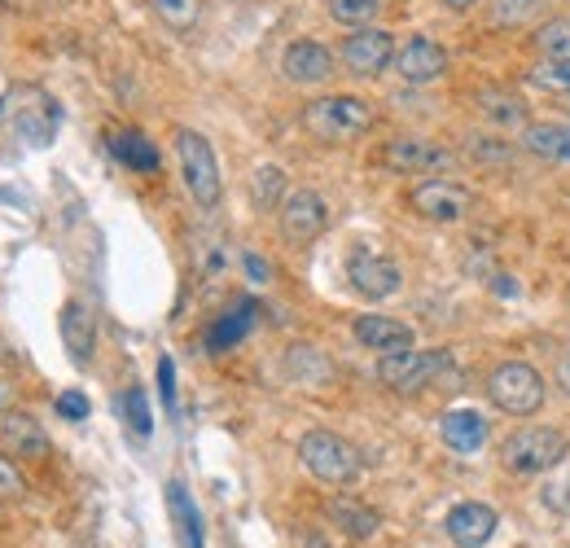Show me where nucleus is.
<instances>
[{
    "instance_id": "obj_27",
    "label": "nucleus",
    "mask_w": 570,
    "mask_h": 548,
    "mask_svg": "<svg viewBox=\"0 0 570 548\" xmlns=\"http://www.w3.org/2000/svg\"><path fill=\"white\" fill-rule=\"evenodd\" d=\"M119 413H123V421L132 426V434H136V439H150V430H154V413H150V400H145V391H141V386H128V391H123Z\"/></svg>"
},
{
    "instance_id": "obj_1",
    "label": "nucleus",
    "mask_w": 570,
    "mask_h": 548,
    "mask_svg": "<svg viewBox=\"0 0 570 548\" xmlns=\"http://www.w3.org/2000/svg\"><path fill=\"white\" fill-rule=\"evenodd\" d=\"M373 123H378L373 102L352 97V93L317 97V102L304 106V128H308L317 141H325V145H347V141L365 136Z\"/></svg>"
},
{
    "instance_id": "obj_15",
    "label": "nucleus",
    "mask_w": 570,
    "mask_h": 548,
    "mask_svg": "<svg viewBox=\"0 0 570 548\" xmlns=\"http://www.w3.org/2000/svg\"><path fill=\"white\" fill-rule=\"evenodd\" d=\"M352 334H356V343L365 347V352H378V356H395V352H408L413 347V325H404V321H395V317H356L352 321Z\"/></svg>"
},
{
    "instance_id": "obj_28",
    "label": "nucleus",
    "mask_w": 570,
    "mask_h": 548,
    "mask_svg": "<svg viewBox=\"0 0 570 548\" xmlns=\"http://www.w3.org/2000/svg\"><path fill=\"white\" fill-rule=\"evenodd\" d=\"M535 49H539L544 58H561V62H570V19H553V23H544V27L535 32Z\"/></svg>"
},
{
    "instance_id": "obj_12",
    "label": "nucleus",
    "mask_w": 570,
    "mask_h": 548,
    "mask_svg": "<svg viewBox=\"0 0 570 548\" xmlns=\"http://www.w3.org/2000/svg\"><path fill=\"white\" fill-rule=\"evenodd\" d=\"M496 526H500V513L491 504H483V500H461L443 517V531H448V539L456 548H483V544H491Z\"/></svg>"
},
{
    "instance_id": "obj_16",
    "label": "nucleus",
    "mask_w": 570,
    "mask_h": 548,
    "mask_svg": "<svg viewBox=\"0 0 570 548\" xmlns=\"http://www.w3.org/2000/svg\"><path fill=\"white\" fill-rule=\"evenodd\" d=\"M281 71L290 84H325L334 75V53L317 40H295L281 53Z\"/></svg>"
},
{
    "instance_id": "obj_41",
    "label": "nucleus",
    "mask_w": 570,
    "mask_h": 548,
    "mask_svg": "<svg viewBox=\"0 0 570 548\" xmlns=\"http://www.w3.org/2000/svg\"><path fill=\"white\" fill-rule=\"evenodd\" d=\"M0 106H5V102H0Z\"/></svg>"
},
{
    "instance_id": "obj_23",
    "label": "nucleus",
    "mask_w": 570,
    "mask_h": 548,
    "mask_svg": "<svg viewBox=\"0 0 570 548\" xmlns=\"http://www.w3.org/2000/svg\"><path fill=\"white\" fill-rule=\"evenodd\" d=\"M167 509H171V522L180 531V544L185 548H206V531H202V513L193 504V496L185 491V483H167Z\"/></svg>"
},
{
    "instance_id": "obj_5",
    "label": "nucleus",
    "mask_w": 570,
    "mask_h": 548,
    "mask_svg": "<svg viewBox=\"0 0 570 548\" xmlns=\"http://www.w3.org/2000/svg\"><path fill=\"white\" fill-rule=\"evenodd\" d=\"M176 154H180V176H185L189 198L202 211H215L219 198H224V180H219V163H215L211 141L202 132H193V128H180L176 132Z\"/></svg>"
},
{
    "instance_id": "obj_32",
    "label": "nucleus",
    "mask_w": 570,
    "mask_h": 548,
    "mask_svg": "<svg viewBox=\"0 0 570 548\" xmlns=\"http://www.w3.org/2000/svg\"><path fill=\"white\" fill-rule=\"evenodd\" d=\"M0 496H14V500L27 496V478H23V469L14 465L10 452H0Z\"/></svg>"
},
{
    "instance_id": "obj_18",
    "label": "nucleus",
    "mask_w": 570,
    "mask_h": 548,
    "mask_svg": "<svg viewBox=\"0 0 570 548\" xmlns=\"http://www.w3.org/2000/svg\"><path fill=\"white\" fill-rule=\"evenodd\" d=\"M439 434H443V443L452 452L470 456V452H478L487 443V417L474 413V408H452V413L439 417Z\"/></svg>"
},
{
    "instance_id": "obj_13",
    "label": "nucleus",
    "mask_w": 570,
    "mask_h": 548,
    "mask_svg": "<svg viewBox=\"0 0 570 548\" xmlns=\"http://www.w3.org/2000/svg\"><path fill=\"white\" fill-rule=\"evenodd\" d=\"M395 75L404 80V84H435V80H443L448 75V53H443V45H435L430 36H413L404 49H395Z\"/></svg>"
},
{
    "instance_id": "obj_8",
    "label": "nucleus",
    "mask_w": 570,
    "mask_h": 548,
    "mask_svg": "<svg viewBox=\"0 0 570 548\" xmlns=\"http://www.w3.org/2000/svg\"><path fill=\"white\" fill-rule=\"evenodd\" d=\"M382 167H391L400 176H435V171L456 167V154L430 136H395L382 150Z\"/></svg>"
},
{
    "instance_id": "obj_39",
    "label": "nucleus",
    "mask_w": 570,
    "mask_h": 548,
    "mask_svg": "<svg viewBox=\"0 0 570 548\" xmlns=\"http://www.w3.org/2000/svg\"><path fill=\"white\" fill-rule=\"evenodd\" d=\"M448 10H470V5H478V0H443Z\"/></svg>"
},
{
    "instance_id": "obj_35",
    "label": "nucleus",
    "mask_w": 570,
    "mask_h": 548,
    "mask_svg": "<svg viewBox=\"0 0 570 548\" xmlns=\"http://www.w3.org/2000/svg\"><path fill=\"white\" fill-rule=\"evenodd\" d=\"M241 267H246V277H250V282H259V286H268V282H272V263H268L263 254H254V250H246V254H241Z\"/></svg>"
},
{
    "instance_id": "obj_20",
    "label": "nucleus",
    "mask_w": 570,
    "mask_h": 548,
    "mask_svg": "<svg viewBox=\"0 0 570 548\" xmlns=\"http://www.w3.org/2000/svg\"><path fill=\"white\" fill-rule=\"evenodd\" d=\"M110 154L128 167V171H141V176H150V171H158V145L145 136V132H136V128H119V132H110Z\"/></svg>"
},
{
    "instance_id": "obj_30",
    "label": "nucleus",
    "mask_w": 570,
    "mask_h": 548,
    "mask_svg": "<svg viewBox=\"0 0 570 548\" xmlns=\"http://www.w3.org/2000/svg\"><path fill=\"white\" fill-rule=\"evenodd\" d=\"M154 5V14L167 23V27H176V32H189L193 23H198V0H150Z\"/></svg>"
},
{
    "instance_id": "obj_11",
    "label": "nucleus",
    "mask_w": 570,
    "mask_h": 548,
    "mask_svg": "<svg viewBox=\"0 0 570 548\" xmlns=\"http://www.w3.org/2000/svg\"><path fill=\"white\" fill-rule=\"evenodd\" d=\"M391 62H395V40L382 27H356V36L343 40V67L360 80L382 75Z\"/></svg>"
},
{
    "instance_id": "obj_14",
    "label": "nucleus",
    "mask_w": 570,
    "mask_h": 548,
    "mask_svg": "<svg viewBox=\"0 0 570 548\" xmlns=\"http://www.w3.org/2000/svg\"><path fill=\"white\" fill-rule=\"evenodd\" d=\"M0 448L19 461H40V456H49V434L32 413L5 408L0 413Z\"/></svg>"
},
{
    "instance_id": "obj_6",
    "label": "nucleus",
    "mask_w": 570,
    "mask_h": 548,
    "mask_svg": "<svg viewBox=\"0 0 570 548\" xmlns=\"http://www.w3.org/2000/svg\"><path fill=\"white\" fill-rule=\"evenodd\" d=\"M443 373H452V352L443 347H430V352H395V356H382L378 360V382L400 391V395H417L426 386H435Z\"/></svg>"
},
{
    "instance_id": "obj_26",
    "label": "nucleus",
    "mask_w": 570,
    "mask_h": 548,
    "mask_svg": "<svg viewBox=\"0 0 570 548\" xmlns=\"http://www.w3.org/2000/svg\"><path fill=\"white\" fill-rule=\"evenodd\" d=\"M526 84L544 88V93H566L570 97V62L561 58H539L531 71H526Z\"/></svg>"
},
{
    "instance_id": "obj_25",
    "label": "nucleus",
    "mask_w": 570,
    "mask_h": 548,
    "mask_svg": "<svg viewBox=\"0 0 570 548\" xmlns=\"http://www.w3.org/2000/svg\"><path fill=\"white\" fill-rule=\"evenodd\" d=\"M250 198H254V206L259 211H276L281 202H285V171L281 167H254V176H250Z\"/></svg>"
},
{
    "instance_id": "obj_2",
    "label": "nucleus",
    "mask_w": 570,
    "mask_h": 548,
    "mask_svg": "<svg viewBox=\"0 0 570 548\" xmlns=\"http://www.w3.org/2000/svg\"><path fill=\"white\" fill-rule=\"evenodd\" d=\"M299 461L308 465L312 478H321L325 487H347L365 474V456L356 443H347L334 430H308L299 439Z\"/></svg>"
},
{
    "instance_id": "obj_34",
    "label": "nucleus",
    "mask_w": 570,
    "mask_h": 548,
    "mask_svg": "<svg viewBox=\"0 0 570 548\" xmlns=\"http://www.w3.org/2000/svg\"><path fill=\"white\" fill-rule=\"evenodd\" d=\"M88 413H93V404H88L84 391H62V395H58V417H67V421H84Z\"/></svg>"
},
{
    "instance_id": "obj_24",
    "label": "nucleus",
    "mask_w": 570,
    "mask_h": 548,
    "mask_svg": "<svg viewBox=\"0 0 570 548\" xmlns=\"http://www.w3.org/2000/svg\"><path fill=\"white\" fill-rule=\"evenodd\" d=\"M330 517H334L347 535H356V539H373V535H378V526H382V517H378L373 509L356 504L352 496H334V500H330Z\"/></svg>"
},
{
    "instance_id": "obj_21",
    "label": "nucleus",
    "mask_w": 570,
    "mask_h": 548,
    "mask_svg": "<svg viewBox=\"0 0 570 548\" xmlns=\"http://www.w3.org/2000/svg\"><path fill=\"white\" fill-rule=\"evenodd\" d=\"M518 136L526 154L544 163H570V123H526Z\"/></svg>"
},
{
    "instance_id": "obj_33",
    "label": "nucleus",
    "mask_w": 570,
    "mask_h": 548,
    "mask_svg": "<svg viewBox=\"0 0 570 548\" xmlns=\"http://www.w3.org/2000/svg\"><path fill=\"white\" fill-rule=\"evenodd\" d=\"M158 395H163V408L176 417V360L171 356H158Z\"/></svg>"
},
{
    "instance_id": "obj_38",
    "label": "nucleus",
    "mask_w": 570,
    "mask_h": 548,
    "mask_svg": "<svg viewBox=\"0 0 570 548\" xmlns=\"http://www.w3.org/2000/svg\"><path fill=\"white\" fill-rule=\"evenodd\" d=\"M10 395H14V386H10L5 378H0V413H5V408H10Z\"/></svg>"
},
{
    "instance_id": "obj_22",
    "label": "nucleus",
    "mask_w": 570,
    "mask_h": 548,
    "mask_svg": "<svg viewBox=\"0 0 570 548\" xmlns=\"http://www.w3.org/2000/svg\"><path fill=\"white\" fill-rule=\"evenodd\" d=\"M474 106H478V115H483L487 123H496L500 132H522V128H526V106H522V97H513V93H504V88H483V93L474 97Z\"/></svg>"
},
{
    "instance_id": "obj_40",
    "label": "nucleus",
    "mask_w": 570,
    "mask_h": 548,
    "mask_svg": "<svg viewBox=\"0 0 570 548\" xmlns=\"http://www.w3.org/2000/svg\"><path fill=\"white\" fill-rule=\"evenodd\" d=\"M566 303H570V290H566Z\"/></svg>"
},
{
    "instance_id": "obj_4",
    "label": "nucleus",
    "mask_w": 570,
    "mask_h": 548,
    "mask_svg": "<svg viewBox=\"0 0 570 548\" xmlns=\"http://www.w3.org/2000/svg\"><path fill=\"white\" fill-rule=\"evenodd\" d=\"M487 400L504 417H535L544 408V378L526 360H500L487 378Z\"/></svg>"
},
{
    "instance_id": "obj_10",
    "label": "nucleus",
    "mask_w": 570,
    "mask_h": 548,
    "mask_svg": "<svg viewBox=\"0 0 570 548\" xmlns=\"http://www.w3.org/2000/svg\"><path fill=\"white\" fill-rule=\"evenodd\" d=\"M408 202H413V211L421 215V219H435V224H456V219H465L470 215V206H474V198H470V189L465 184H456V180H421L413 193H408Z\"/></svg>"
},
{
    "instance_id": "obj_17",
    "label": "nucleus",
    "mask_w": 570,
    "mask_h": 548,
    "mask_svg": "<svg viewBox=\"0 0 570 548\" xmlns=\"http://www.w3.org/2000/svg\"><path fill=\"white\" fill-rule=\"evenodd\" d=\"M58 325H62V347H67V356H71L75 365H88L93 352H97V321H93L88 303L71 299V303L62 308Z\"/></svg>"
},
{
    "instance_id": "obj_36",
    "label": "nucleus",
    "mask_w": 570,
    "mask_h": 548,
    "mask_svg": "<svg viewBox=\"0 0 570 548\" xmlns=\"http://www.w3.org/2000/svg\"><path fill=\"white\" fill-rule=\"evenodd\" d=\"M496 295H500V299H509V295H518V282H509V277H504V272H496Z\"/></svg>"
},
{
    "instance_id": "obj_19",
    "label": "nucleus",
    "mask_w": 570,
    "mask_h": 548,
    "mask_svg": "<svg viewBox=\"0 0 570 548\" xmlns=\"http://www.w3.org/2000/svg\"><path fill=\"white\" fill-rule=\"evenodd\" d=\"M254 321H259V303L254 299H237L211 330H206V347L211 352H228V347H237L250 330H254Z\"/></svg>"
},
{
    "instance_id": "obj_7",
    "label": "nucleus",
    "mask_w": 570,
    "mask_h": 548,
    "mask_svg": "<svg viewBox=\"0 0 570 548\" xmlns=\"http://www.w3.org/2000/svg\"><path fill=\"white\" fill-rule=\"evenodd\" d=\"M276 224H281V237L290 246H308L330 228V206L317 189H290L285 202L276 206Z\"/></svg>"
},
{
    "instance_id": "obj_3",
    "label": "nucleus",
    "mask_w": 570,
    "mask_h": 548,
    "mask_svg": "<svg viewBox=\"0 0 570 548\" xmlns=\"http://www.w3.org/2000/svg\"><path fill=\"white\" fill-rule=\"evenodd\" d=\"M566 452H570V443H566V434H561L557 426H522V430H513V434L504 439L500 465H504L509 474L531 478V474H548L553 465H561Z\"/></svg>"
},
{
    "instance_id": "obj_29",
    "label": "nucleus",
    "mask_w": 570,
    "mask_h": 548,
    "mask_svg": "<svg viewBox=\"0 0 570 548\" xmlns=\"http://www.w3.org/2000/svg\"><path fill=\"white\" fill-rule=\"evenodd\" d=\"M382 10V0H330V14L347 27H369Z\"/></svg>"
},
{
    "instance_id": "obj_31",
    "label": "nucleus",
    "mask_w": 570,
    "mask_h": 548,
    "mask_svg": "<svg viewBox=\"0 0 570 548\" xmlns=\"http://www.w3.org/2000/svg\"><path fill=\"white\" fill-rule=\"evenodd\" d=\"M539 10V0H496V23L500 27H522Z\"/></svg>"
},
{
    "instance_id": "obj_9",
    "label": "nucleus",
    "mask_w": 570,
    "mask_h": 548,
    "mask_svg": "<svg viewBox=\"0 0 570 548\" xmlns=\"http://www.w3.org/2000/svg\"><path fill=\"white\" fill-rule=\"evenodd\" d=\"M347 282H352L356 295L382 303V299L400 295L404 272H400L395 259H387V254H378V250H352V259H347Z\"/></svg>"
},
{
    "instance_id": "obj_37",
    "label": "nucleus",
    "mask_w": 570,
    "mask_h": 548,
    "mask_svg": "<svg viewBox=\"0 0 570 548\" xmlns=\"http://www.w3.org/2000/svg\"><path fill=\"white\" fill-rule=\"evenodd\" d=\"M557 382H561V391L570 395V356H566V360L557 365Z\"/></svg>"
}]
</instances>
